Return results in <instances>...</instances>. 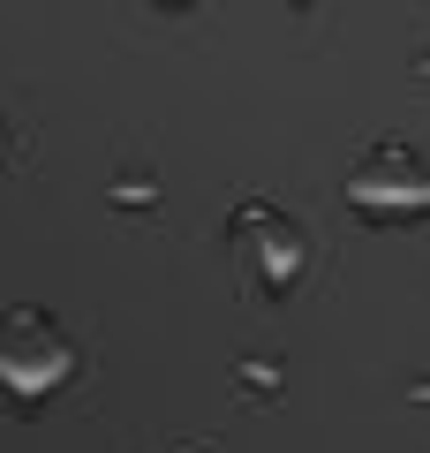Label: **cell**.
Segmentation results:
<instances>
[{
	"mask_svg": "<svg viewBox=\"0 0 430 453\" xmlns=\"http://www.w3.org/2000/svg\"><path fill=\"white\" fill-rule=\"evenodd\" d=\"M0 151H8V129H0Z\"/></svg>",
	"mask_w": 430,
	"mask_h": 453,
	"instance_id": "obj_3",
	"label": "cell"
},
{
	"mask_svg": "<svg viewBox=\"0 0 430 453\" xmlns=\"http://www.w3.org/2000/svg\"><path fill=\"white\" fill-rule=\"evenodd\" d=\"M0 378L16 393H46L53 378H68V340L46 310H8L0 318Z\"/></svg>",
	"mask_w": 430,
	"mask_h": 453,
	"instance_id": "obj_1",
	"label": "cell"
},
{
	"mask_svg": "<svg viewBox=\"0 0 430 453\" xmlns=\"http://www.w3.org/2000/svg\"><path fill=\"white\" fill-rule=\"evenodd\" d=\"M348 189L363 196V204H378V196L393 204L400 189H408V204H423V196H430V174H423V166H415V159H408L400 144H385V151H370V159H363V166L348 174Z\"/></svg>",
	"mask_w": 430,
	"mask_h": 453,
	"instance_id": "obj_2",
	"label": "cell"
}]
</instances>
